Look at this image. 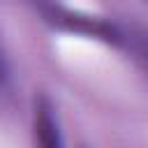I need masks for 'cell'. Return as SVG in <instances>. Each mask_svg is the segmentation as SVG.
<instances>
[{"label": "cell", "instance_id": "cell-1", "mask_svg": "<svg viewBox=\"0 0 148 148\" xmlns=\"http://www.w3.org/2000/svg\"><path fill=\"white\" fill-rule=\"evenodd\" d=\"M32 134H35L37 148H62V134H60L58 116H56V109H53V104L46 95L35 97Z\"/></svg>", "mask_w": 148, "mask_h": 148}, {"label": "cell", "instance_id": "cell-2", "mask_svg": "<svg viewBox=\"0 0 148 148\" xmlns=\"http://www.w3.org/2000/svg\"><path fill=\"white\" fill-rule=\"evenodd\" d=\"M120 30H123V42L120 44H125L143 67H148V30L136 28V25L120 28Z\"/></svg>", "mask_w": 148, "mask_h": 148}, {"label": "cell", "instance_id": "cell-3", "mask_svg": "<svg viewBox=\"0 0 148 148\" xmlns=\"http://www.w3.org/2000/svg\"><path fill=\"white\" fill-rule=\"evenodd\" d=\"M7 79H9V62H7L5 49H2V44H0V88L7 83Z\"/></svg>", "mask_w": 148, "mask_h": 148}]
</instances>
